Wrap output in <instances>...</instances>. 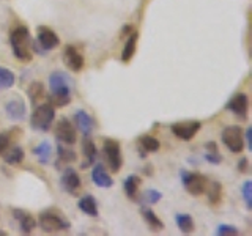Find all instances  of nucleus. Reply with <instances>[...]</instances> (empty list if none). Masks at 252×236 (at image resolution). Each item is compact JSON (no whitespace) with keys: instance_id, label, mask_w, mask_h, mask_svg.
<instances>
[{"instance_id":"nucleus-28","label":"nucleus","mask_w":252,"mask_h":236,"mask_svg":"<svg viewBox=\"0 0 252 236\" xmlns=\"http://www.w3.org/2000/svg\"><path fill=\"white\" fill-rule=\"evenodd\" d=\"M205 149H207V151H205L203 157L207 162H210L213 165H218V164L222 162V156H220L218 145L215 144V142H207V144H205Z\"/></svg>"},{"instance_id":"nucleus-19","label":"nucleus","mask_w":252,"mask_h":236,"mask_svg":"<svg viewBox=\"0 0 252 236\" xmlns=\"http://www.w3.org/2000/svg\"><path fill=\"white\" fill-rule=\"evenodd\" d=\"M137 148H140V157H145L147 153H156L159 151L161 144L156 137L145 134V136H140L137 140Z\"/></svg>"},{"instance_id":"nucleus-6","label":"nucleus","mask_w":252,"mask_h":236,"mask_svg":"<svg viewBox=\"0 0 252 236\" xmlns=\"http://www.w3.org/2000/svg\"><path fill=\"white\" fill-rule=\"evenodd\" d=\"M102 156H104V161L107 162L109 169L114 173H118L123 165V157H122V148L120 144L117 140L112 139H106L104 144H102Z\"/></svg>"},{"instance_id":"nucleus-34","label":"nucleus","mask_w":252,"mask_h":236,"mask_svg":"<svg viewBox=\"0 0 252 236\" xmlns=\"http://www.w3.org/2000/svg\"><path fill=\"white\" fill-rule=\"evenodd\" d=\"M162 199V194L156 189H148L144 194H142V202L148 203V205H156L158 202H161Z\"/></svg>"},{"instance_id":"nucleus-35","label":"nucleus","mask_w":252,"mask_h":236,"mask_svg":"<svg viewBox=\"0 0 252 236\" xmlns=\"http://www.w3.org/2000/svg\"><path fill=\"white\" fill-rule=\"evenodd\" d=\"M241 192H243V199L246 202L248 209L252 208V181H244L241 186Z\"/></svg>"},{"instance_id":"nucleus-30","label":"nucleus","mask_w":252,"mask_h":236,"mask_svg":"<svg viewBox=\"0 0 252 236\" xmlns=\"http://www.w3.org/2000/svg\"><path fill=\"white\" fill-rule=\"evenodd\" d=\"M57 154H59V162L71 164L76 161V153H74V149H71V145H65V144H60L59 142Z\"/></svg>"},{"instance_id":"nucleus-13","label":"nucleus","mask_w":252,"mask_h":236,"mask_svg":"<svg viewBox=\"0 0 252 236\" xmlns=\"http://www.w3.org/2000/svg\"><path fill=\"white\" fill-rule=\"evenodd\" d=\"M60 186L63 191L68 192L69 195H77V191L82 186V181H81V177H79V173L73 167H66L62 173Z\"/></svg>"},{"instance_id":"nucleus-2","label":"nucleus","mask_w":252,"mask_h":236,"mask_svg":"<svg viewBox=\"0 0 252 236\" xmlns=\"http://www.w3.org/2000/svg\"><path fill=\"white\" fill-rule=\"evenodd\" d=\"M38 225L44 233H57L68 232L71 228L69 220L60 214L59 209H46L38 217Z\"/></svg>"},{"instance_id":"nucleus-38","label":"nucleus","mask_w":252,"mask_h":236,"mask_svg":"<svg viewBox=\"0 0 252 236\" xmlns=\"http://www.w3.org/2000/svg\"><path fill=\"white\" fill-rule=\"evenodd\" d=\"M251 134H252V128H248L246 129V140H244V145H248L249 149H252V137H251Z\"/></svg>"},{"instance_id":"nucleus-1","label":"nucleus","mask_w":252,"mask_h":236,"mask_svg":"<svg viewBox=\"0 0 252 236\" xmlns=\"http://www.w3.org/2000/svg\"><path fill=\"white\" fill-rule=\"evenodd\" d=\"M10 44L14 57L22 63H30L33 59L32 51V38L30 31L26 26H18L10 31Z\"/></svg>"},{"instance_id":"nucleus-18","label":"nucleus","mask_w":252,"mask_h":236,"mask_svg":"<svg viewBox=\"0 0 252 236\" xmlns=\"http://www.w3.org/2000/svg\"><path fill=\"white\" fill-rule=\"evenodd\" d=\"M82 154L85 157V161L82 164V169H87L89 165H92L94 161H96V156H98V149L94 142L90 136H84L82 139Z\"/></svg>"},{"instance_id":"nucleus-40","label":"nucleus","mask_w":252,"mask_h":236,"mask_svg":"<svg viewBox=\"0 0 252 236\" xmlns=\"http://www.w3.org/2000/svg\"><path fill=\"white\" fill-rule=\"evenodd\" d=\"M0 236H6V232H2V230H0Z\"/></svg>"},{"instance_id":"nucleus-16","label":"nucleus","mask_w":252,"mask_h":236,"mask_svg":"<svg viewBox=\"0 0 252 236\" xmlns=\"http://www.w3.org/2000/svg\"><path fill=\"white\" fill-rule=\"evenodd\" d=\"M92 181L98 187H102V189H109L114 186V179L112 177L109 175L106 167L102 164H96L92 170Z\"/></svg>"},{"instance_id":"nucleus-17","label":"nucleus","mask_w":252,"mask_h":236,"mask_svg":"<svg viewBox=\"0 0 252 236\" xmlns=\"http://www.w3.org/2000/svg\"><path fill=\"white\" fill-rule=\"evenodd\" d=\"M74 123H76V129L81 131L84 136H90L92 131L94 129L93 117L89 112H85V110H77V112H74Z\"/></svg>"},{"instance_id":"nucleus-36","label":"nucleus","mask_w":252,"mask_h":236,"mask_svg":"<svg viewBox=\"0 0 252 236\" xmlns=\"http://www.w3.org/2000/svg\"><path fill=\"white\" fill-rule=\"evenodd\" d=\"M216 235L218 236H238L240 235V230L233 225H227V224H222L216 228Z\"/></svg>"},{"instance_id":"nucleus-31","label":"nucleus","mask_w":252,"mask_h":236,"mask_svg":"<svg viewBox=\"0 0 252 236\" xmlns=\"http://www.w3.org/2000/svg\"><path fill=\"white\" fill-rule=\"evenodd\" d=\"M16 82V77L10 69H6L3 66H0V91L11 88Z\"/></svg>"},{"instance_id":"nucleus-8","label":"nucleus","mask_w":252,"mask_h":236,"mask_svg":"<svg viewBox=\"0 0 252 236\" xmlns=\"http://www.w3.org/2000/svg\"><path fill=\"white\" fill-rule=\"evenodd\" d=\"M225 109L230 110V112L235 117H238L240 120L246 121L248 115H249V98H248V94L243 93V91L235 93L233 96L227 101Z\"/></svg>"},{"instance_id":"nucleus-23","label":"nucleus","mask_w":252,"mask_h":236,"mask_svg":"<svg viewBox=\"0 0 252 236\" xmlns=\"http://www.w3.org/2000/svg\"><path fill=\"white\" fill-rule=\"evenodd\" d=\"M142 217L145 219V222L148 224V227L152 228V232H161L164 228V222L158 217L156 212L152 208H142Z\"/></svg>"},{"instance_id":"nucleus-7","label":"nucleus","mask_w":252,"mask_h":236,"mask_svg":"<svg viewBox=\"0 0 252 236\" xmlns=\"http://www.w3.org/2000/svg\"><path fill=\"white\" fill-rule=\"evenodd\" d=\"M202 123L199 120H185V121H177L170 126V131L175 137L180 140L189 142L195 137V134L200 131Z\"/></svg>"},{"instance_id":"nucleus-4","label":"nucleus","mask_w":252,"mask_h":236,"mask_svg":"<svg viewBox=\"0 0 252 236\" xmlns=\"http://www.w3.org/2000/svg\"><path fill=\"white\" fill-rule=\"evenodd\" d=\"M181 183L192 197H199L207 192L210 181L199 172H181Z\"/></svg>"},{"instance_id":"nucleus-24","label":"nucleus","mask_w":252,"mask_h":236,"mask_svg":"<svg viewBox=\"0 0 252 236\" xmlns=\"http://www.w3.org/2000/svg\"><path fill=\"white\" fill-rule=\"evenodd\" d=\"M208 195V202L211 206H218V205L222 202V186H220L219 181H211L208 183V187H207V192Z\"/></svg>"},{"instance_id":"nucleus-39","label":"nucleus","mask_w":252,"mask_h":236,"mask_svg":"<svg viewBox=\"0 0 252 236\" xmlns=\"http://www.w3.org/2000/svg\"><path fill=\"white\" fill-rule=\"evenodd\" d=\"M144 172L147 173V175H152V173H153V167H152V165H147Z\"/></svg>"},{"instance_id":"nucleus-21","label":"nucleus","mask_w":252,"mask_h":236,"mask_svg":"<svg viewBox=\"0 0 252 236\" xmlns=\"http://www.w3.org/2000/svg\"><path fill=\"white\" fill-rule=\"evenodd\" d=\"M137 41H139V33L136 30H132L128 39H126L125 43V47L122 51V61L123 63H129L134 57V54H136V49H137Z\"/></svg>"},{"instance_id":"nucleus-29","label":"nucleus","mask_w":252,"mask_h":236,"mask_svg":"<svg viewBox=\"0 0 252 236\" xmlns=\"http://www.w3.org/2000/svg\"><path fill=\"white\" fill-rule=\"evenodd\" d=\"M175 222H177V227L180 228V232L185 233V235H191L195 230L194 220L189 214H177Z\"/></svg>"},{"instance_id":"nucleus-20","label":"nucleus","mask_w":252,"mask_h":236,"mask_svg":"<svg viewBox=\"0 0 252 236\" xmlns=\"http://www.w3.org/2000/svg\"><path fill=\"white\" fill-rule=\"evenodd\" d=\"M77 206L84 214L90 216V217H98V202L93 195L85 194L84 197H81V200L77 202Z\"/></svg>"},{"instance_id":"nucleus-9","label":"nucleus","mask_w":252,"mask_h":236,"mask_svg":"<svg viewBox=\"0 0 252 236\" xmlns=\"http://www.w3.org/2000/svg\"><path fill=\"white\" fill-rule=\"evenodd\" d=\"M55 139H57L60 144L73 147L76 144V140H77L76 126L71 123L68 118L63 117L62 120H59V123L55 124Z\"/></svg>"},{"instance_id":"nucleus-22","label":"nucleus","mask_w":252,"mask_h":236,"mask_svg":"<svg viewBox=\"0 0 252 236\" xmlns=\"http://www.w3.org/2000/svg\"><path fill=\"white\" fill-rule=\"evenodd\" d=\"M139 186H140V178L137 175H129L123 181L125 194L129 200L139 202Z\"/></svg>"},{"instance_id":"nucleus-33","label":"nucleus","mask_w":252,"mask_h":236,"mask_svg":"<svg viewBox=\"0 0 252 236\" xmlns=\"http://www.w3.org/2000/svg\"><path fill=\"white\" fill-rule=\"evenodd\" d=\"M13 129H8L6 132L0 134V156H3L6 153V149L11 147L13 144Z\"/></svg>"},{"instance_id":"nucleus-15","label":"nucleus","mask_w":252,"mask_h":236,"mask_svg":"<svg viewBox=\"0 0 252 236\" xmlns=\"http://www.w3.org/2000/svg\"><path fill=\"white\" fill-rule=\"evenodd\" d=\"M5 114H6L8 118H10V120H14V121L24 120V118H26V114H27L26 102H24V99L19 98V96L11 98L5 104Z\"/></svg>"},{"instance_id":"nucleus-26","label":"nucleus","mask_w":252,"mask_h":236,"mask_svg":"<svg viewBox=\"0 0 252 236\" xmlns=\"http://www.w3.org/2000/svg\"><path fill=\"white\" fill-rule=\"evenodd\" d=\"M24 156H26L24 149L19 145H13V147H10L6 149V153L3 154V159H5L6 164H10V165H18V164L22 162Z\"/></svg>"},{"instance_id":"nucleus-37","label":"nucleus","mask_w":252,"mask_h":236,"mask_svg":"<svg viewBox=\"0 0 252 236\" xmlns=\"http://www.w3.org/2000/svg\"><path fill=\"white\" fill-rule=\"evenodd\" d=\"M238 172L240 173H248L249 172V159L246 156H243L238 161Z\"/></svg>"},{"instance_id":"nucleus-3","label":"nucleus","mask_w":252,"mask_h":236,"mask_svg":"<svg viewBox=\"0 0 252 236\" xmlns=\"http://www.w3.org/2000/svg\"><path fill=\"white\" fill-rule=\"evenodd\" d=\"M54 118H55V109L49 104V102L38 104V106H35L33 112L30 115V126L33 131L47 132L54 123Z\"/></svg>"},{"instance_id":"nucleus-14","label":"nucleus","mask_w":252,"mask_h":236,"mask_svg":"<svg viewBox=\"0 0 252 236\" xmlns=\"http://www.w3.org/2000/svg\"><path fill=\"white\" fill-rule=\"evenodd\" d=\"M11 214H13V217L16 219V222H18L19 230H21L22 235H30V233L33 232L35 228L38 227L36 219H35L33 216H32L29 211H26V209L13 208V209H11Z\"/></svg>"},{"instance_id":"nucleus-5","label":"nucleus","mask_w":252,"mask_h":236,"mask_svg":"<svg viewBox=\"0 0 252 236\" xmlns=\"http://www.w3.org/2000/svg\"><path fill=\"white\" fill-rule=\"evenodd\" d=\"M220 139H222V144L225 145V148L228 151L240 154L244 149V137H243V129L240 126H227V128L222 129V134H220Z\"/></svg>"},{"instance_id":"nucleus-25","label":"nucleus","mask_w":252,"mask_h":236,"mask_svg":"<svg viewBox=\"0 0 252 236\" xmlns=\"http://www.w3.org/2000/svg\"><path fill=\"white\" fill-rule=\"evenodd\" d=\"M33 154L36 156V159L41 164H49L51 162V156H52V147L49 142H41L39 145L33 148Z\"/></svg>"},{"instance_id":"nucleus-11","label":"nucleus","mask_w":252,"mask_h":236,"mask_svg":"<svg viewBox=\"0 0 252 236\" xmlns=\"http://www.w3.org/2000/svg\"><path fill=\"white\" fill-rule=\"evenodd\" d=\"M62 59H63V63L66 65V68H69L71 71H74V73H79V71H82V68L85 65L84 55L73 44H66L65 46Z\"/></svg>"},{"instance_id":"nucleus-12","label":"nucleus","mask_w":252,"mask_h":236,"mask_svg":"<svg viewBox=\"0 0 252 236\" xmlns=\"http://www.w3.org/2000/svg\"><path fill=\"white\" fill-rule=\"evenodd\" d=\"M36 44L41 47L44 52H47V51L55 49V47H59L60 38L52 29L46 26H39L36 30Z\"/></svg>"},{"instance_id":"nucleus-32","label":"nucleus","mask_w":252,"mask_h":236,"mask_svg":"<svg viewBox=\"0 0 252 236\" xmlns=\"http://www.w3.org/2000/svg\"><path fill=\"white\" fill-rule=\"evenodd\" d=\"M49 104L55 109V107H66L71 102V94H65V93H51L49 96Z\"/></svg>"},{"instance_id":"nucleus-27","label":"nucleus","mask_w":252,"mask_h":236,"mask_svg":"<svg viewBox=\"0 0 252 236\" xmlns=\"http://www.w3.org/2000/svg\"><path fill=\"white\" fill-rule=\"evenodd\" d=\"M27 94H29V99H30L32 104L38 106V102L44 98V85L39 81L32 82L27 88Z\"/></svg>"},{"instance_id":"nucleus-10","label":"nucleus","mask_w":252,"mask_h":236,"mask_svg":"<svg viewBox=\"0 0 252 236\" xmlns=\"http://www.w3.org/2000/svg\"><path fill=\"white\" fill-rule=\"evenodd\" d=\"M49 87H51V93H65L71 94L74 85H73V79L69 77V74L63 73V71H54L49 76Z\"/></svg>"}]
</instances>
